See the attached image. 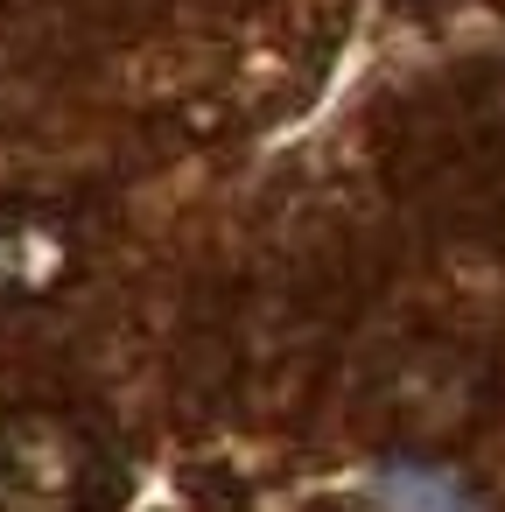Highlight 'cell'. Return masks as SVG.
<instances>
[{"label": "cell", "instance_id": "3", "mask_svg": "<svg viewBox=\"0 0 505 512\" xmlns=\"http://www.w3.org/2000/svg\"><path fill=\"white\" fill-rule=\"evenodd\" d=\"M386 498H393L400 512H463V491H456L449 477L421 470V463H400V470L386 477Z\"/></svg>", "mask_w": 505, "mask_h": 512}, {"label": "cell", "instance_id": "2", "mask_svg": "<svg viewBox=\"0 0 505 512\" xmlns=\"http://www.w3.org/2000/svg\"><path fill=\"white\" fill-rule=\"evenodd\" d=\"M78 232L43 211V204H15L0 211V302H57L71 281H78Z\"/></svg>", "mask_w": 505, "mask_h": 512}, {"label": "cell", "instance_id": "1", "mask_svg": "<svg viewBox=\"0 0 505 512\" xmlns=\"http://www.w3.org/2000/svg\"><path fill=\"white\" fill-rule=\"evenodd\" d=\"M99 442L64 407L0 414V512H85L99 491Z\"/></svg>", "mask_w": 505, "mask_h": 512}]
</instances>
